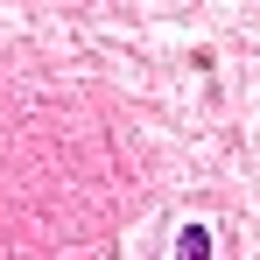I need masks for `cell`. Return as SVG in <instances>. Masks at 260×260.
I'll return each mask as SVG.
<instances>
[{
    "label": "cell",
    "instance_id": "1",
    "mask_svg": "<svg viewBox=\"0 0 260 260\" xmlns=\"http://www.w3.org/2000/svg\"><path fill=\"white\" fill-rule=\"evenodd\" d=\"M176 260H211V232H204V225H190V232L176 239Z\"/></svg>",
    "mask_w": 260,
    "mask_h": 260
}]
</instances>
